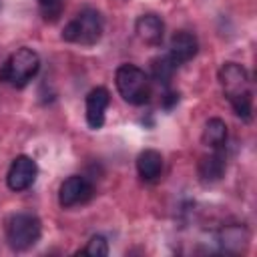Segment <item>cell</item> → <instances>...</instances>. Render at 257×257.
Returning <instances> with one entry per match:
<instances>
[{"label":"cell","mask_w":257,"mask_h":257,"mask_svg":"<svg viewBox=\"0 0 257 257\" xmlns=\"http://www.w3.org/2000/svg\"><path fill=\"white\" fill-rule=\"evenodd\" d=\"M38 70H40L38 54L32 48L22 46L16 52H12L6 58V62L0 66V82L10 84L14 88H22L36 76Z\"/></svg>","instance_id":"1"},{"label":"cell","mask_w":257,"mask_h":257,"mask_svg":"<svg viewBox=\"0 0 257 257\" xmlns=\"http://www.w3.org/2000/svg\"><path fill=\"white\" fill-rule=\"evenodd\" d=\"M102 30H104V20L100 12L94 8H84L64 26L62 40L82 46H92L100 40Z\"/></svg>","instance_id":"2"},{"label":"cell","mask_w":257,"mask_h":257,"mask_svg":"<svg viewBox=\"0 0 257 257\" xmlns=\"http://www.w3.org/2000/svg\"><path fill=\"white\" fill-rule=\"evenodd\" d=\"M118 94L131 104H145L151 98V80L147 72L135 64H120L114 74Z\"/></svg>","instance_id":"3"},{"label":"cell","mask_w":257,"mask_h":257,"mask_svg":"<svg viewBox=\"0 0 257 257\" xmlns=\"http://www.w3.org/2000/svg\"><path fill=\"white\" fill-rule=\"evenodd\" d=\"M42 225L32 213H14L6 221V243L12 251H26L40 239Z\"/></svg>","instance_id":"4"},{"label":"cell","mask_w":257,"mask_h":257,"mask_svg":"<svg viewBox=\"0 0 257 257\" xmlns=\"http://www.w3.org/2000/svg\"><path fill=\"white\" fill-rule=\"evenodd\" d=\"M36 175H38L36 161L28 155H18L8 169L6 185L10 191L20 193V191H26L28 187H32V183L36 181Z\"/></svg>","instance_id":"5"},{"label":"cell","mask_w":257,"mask_h":257,"mask_svg":"<svg viewBox=\"0 0 257 257\" xmlns=\"http://www.w3.org/2000/svg\"><path fill=\"white\" fill-rule=\"evenodd\" d=\"M219 82L227 98H235L241 94H249V74L237 62H225L219 70Z\"/></svg>","instance_id":"6"},{"label":"cell","mask_w":257,"mask_h":257,"mask_svg":"<svg viewBox=\"0 0 257 257\" xmlns=\"http://www.w3.org/2000/svg\"><path fill=\"white\" fill-rule=\"evenodd\" d=\"M90 197H92V185L80 175H72V177L64 179L60 189H58V203L66 209L82 205Z\"/></svg>","instance_id":"7"},{"label":"cell","mask_w":257,"mask_h":257,"mask_svg":"<svg viewBox=\"0 0 257 257\" xmlns=\"http://www.w3.org/2000/svg\"><path fill=\"white\" fill-rule=\"evenodd\" d=\"M199 52V40L193 32L189 30H179L173 34L171 42H169V58L179 66L189 62L191 58H195Z\"/></svg>","instance_id":"8"},{"label":"cell","mask_w":257,"mask_h":257,"mask_svg":"<svg viewBox=\"0 0 257 257\" xmlns=\"http://www.w3.org/2000/svg\"><path fill=\"white\" fill-rule=\"evenodd\" d=\"M110 94L104 86H96L86 94V122L90 128H100L104 124V110L108 106Z\"/></svg>","instance_id":"9"},{"label":"cell","mask_w":257,"mask_h":257,"mask_svg":"<svg viewBox=\"0 0 257 257\" xmlns=\"http://www.w3.org/2000/svg\"><path fill=\"white\" fill-rule=\"evenodd\" d=\"M217 243L225 253H241L249 243V229L239 223L225 225L217 233Z\"/></svg>","instance_id":"10"},{"label":"cell","mask_w":257,"mask_h":257,"mask_svg":"<svg viewBox=\"0 0 257 257\" xmlns=\"http://www.w3.org/2000/svg\"><path fill=\"white\" fill-rule=\"evenodd\" d=\"M225 169H227V157H225L223 147L221 149H213L211 155L201 157L199 167H197L199 177H201L203 183H215V181H219L225 175Z\"/></svg>","instance_id":"11"},{"label":"cell","mask_w":257,"mask_h":257,"mask_svg":"<svg viewBox=\"0 0 257 257\" xmlns=\"http://www.w3.org/2000/svg\"><path fill=\"white\" fill-rule=\"evenodd\" d=\"M135 30H137V36L143 42H147V44H161L163 34H165V24H163L161 16H157V14H143V16L137 18Z\"/></svg>","instance_id":"12"},{"label":"cell","mask_w":257,"mask_h":257,"mask_svg":"<svg viewBox=\"0 0 257 257\" xmlns=\"http://www.w3.org/2000/svg\"><path fill=\"white\" fill-rule=\"evenodd\" d=\"M137 173L143 181H155L163 173V155L155 149H147L137 157Z\"/></svg>","instance_id":"13"},{"label":"cell","mask_w":257,"mask_h":257,"mask_svg":"<svg viewBox=\"0 0 257 257\" xmlns=\"http://www.w3.org/2000/svg\"><path fill=\"white\" fill-rule=\"evenodd\" d=\"M201 141L209 149H221V147H225V141H227V124H225V120H221L217 116L215 118H209L205 122Z\"/></svg>","instance_id":"14"},{"label":"cell","mask_w":257,"mask_h":257,"mask_svg":"<svg viewBox=\"0 0 257 257\" xmlns=\"http://www.w3.org/2000/svg\"><path fill=\"white\" fill-rule=\"evenodd\" d=\"M175 68H177V64L169 58V54L159 56V58H155V60L151 62V74H153V78H155L159 84H165V86L171 82Z\"/></svg>","instance_id":"15"},{"label":"cell","mask_w":257,"mask_h":257,"mask_svg":"<svg viewBox=\"0 0 257 257\" xmlns=\"http://www.w3.org/2000/svg\"><path fill=\"white\" fill-rule=\"evenodd\" d=\"M38 8L46 22H56L62 16L64 0H38Z\"/></svg>","instance_id":"16"},{"label":"cell","mask_w":257,"mask_h":257,"mask_svg":"<svg viewBox=\"0 0 257 257\" xmlns=\"http://www.w3.org/2000/svg\"><path fill=\"white\" fill-rule=\"evenodd\" d=\"M229 102H231V106H233L237 116H241L243 120H251V110H253V106H251V92L235 96V98H229Z\"/></svg>","instance_id":"17"},{"label":"cell","mask_w":257,"mask_h":257,"mask_svg":"<svg viewBox=\"0 0 257 257\" xmlns=\"http://www.w3.org/2000/svg\"><path fill=\"white\" fill-rule=\"evenodd\" d=\"M82 253L92 255V257H104V255H108V243L102 235H94V237H90V241L86 243Z\"/></svg>","instance_id":"18"},{"label":"cell","mask_w":257,"mask_h":257,"mask_svg":"<svg viewBox=\"0 0 257 257\" xmlns=\"http://www.w3.org/2000/svg\"><path fill=\"white\" fill-rule=\"evenodd\" d=\"M175 102H179V92H167L165 94V106L171 108Z\"/></svg>","instance_id":"19"}]
</instances>
